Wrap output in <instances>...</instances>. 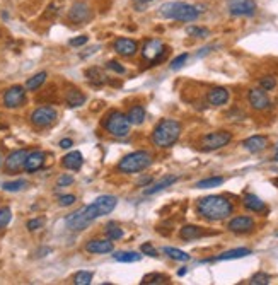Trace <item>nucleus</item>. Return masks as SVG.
<instances>
[{
	"instance_id": "nucleus-46",
	"label": "nucleus",
	"mask_w": 278,
	"mask_h": 285,
	"mask_svg": "<svg viewBox=\"0 0 278 285\" xmlns=\"http://www.w3.org/2000/svg\"><path fill=\"white\" fill-rule=\"evenodd\" d=\"M72 185H74V176H70V175H62L60 178L57 179V186H60V188L72 186Z\"/></svg>"
},
{
	"instance_id": "nucleus-47",
	"label": "nucleus",
	"mask_w": 278,
	"mask_h": 285,
	"mask_svg": "<svg viewBox=\"0 0 278 285\" xmlns=\"http://www.w3.org/2000/svg\"><path fill=\"white\" fill-rule=\"evenodd\" d=\"M140 251L144 253V255H147V256H150V258H157V249L154 248V246L150 244V242H145V244H142V248H140Z\"/></svg>"
},
{
	"instance_id": "nucleus-24",
	"label": "nucleus",
	"mask_w": 278,
	"mask_h": 285,
	"mask_svg": "<svg viewBox=\"0 0 278 285\" xmlns=\"http://www.w3.org/2000/svg\"><path fill=\"white\" fill-rule=\"evenodd\" d=\"M84 164V155L81 154L79 151H72L62 159V166L65 169H70V171H77V169L82 168Z\"/></svg>"
},
{
	"instance_id": "nucleus-54",
	"label": "nucleus",
	"mask_w": 278,
	"mask_h": 285,
	"mask_svg": "<svg viewBox=\"0 0 278 285\" xmlns=\"http://www.w3.org/2000/svg\"><path fill=\"white\" fill-rule=\"evenodd\" d=\"M186 272H188L186 268H181V270L178 272V275H179V277H185V275H186Z\"/></svg>"
},
{
	"instance_id": "nucleus-56",
	"label": "nucleus",
	"mask_w": 278,
	"mask_h": 285,
	"mask_svg": "<svg viewBox=\"0 0 278 285\" xmlns=\"http://www.w3.org/2000/svg\"><path fill=\"white\" fill-rule=\"evenodd\" d=\"M2 164H3V159H2V155H0V168H2Z\"/></svg>"
},
{
	"instance_id": "nucleus-51",
	"label": "nucleus",
	"mask_w": 278,
	"mask_h": 285,
	"mask_svg": "<svg viewBox=\"0 0 278 285\" xmlns=\"http://www.w3.org/2000/svg\"><path fill=\"white\" fill-rule=\"evenodd\" d=\"M152 183V176H144L138 179V186H149Z\"/></svg>"
},
{
	"instance_id": "nucleus-28",
	"label": "nucleus",
	"mask_w": 278,
	"mask_h": 285,
	"mask_svg": "<svg viewBox=\"0 0 278 285\" xmlns=\"http://www.w3.org/2000/svg\"><path fill=\"white\" fill-rule=\"evenodd\" d=\"M127 116H128L130 125H142L145 121V108L140 106V104H137V106L130 108Z\"/></svg>"
},
{
	"instance_id": "nucleus-36",
	"label": "nucleus",
	"mask_w": 278,
	"mask_h": 285,
	"mask_svg": "<svg viewBox=\"0 0 278 285\" xmlns=\"http://www.w3.org/2000/svg\"><path fill=\"white\" fill-rule=\"evenodd\" d=\"M169 279L162 273H150V275H145L142 279V284H147V285H159V284H168Z\"/></svg>"
},
{
	"instance_id": "nucleus-52",
	"label": "nucleus",
	"mask_w": 278,
	"mask_h": 285,
	"mask_svg": "<svg viewBox=\"0 0 278 285\" xmlns=\"http://www.w3.org/2000/svg\"><path fill=\"white\" fill-rule=\"evenodd\" d=\"M214 50V44H210V46H205L201 48V51H198V57H205L207 53H210V51Z\"/></svg>"
},
{
	"instance_id": "nucleus-32",
	"label": "nucleus",
	"mask_w": 278,
	"mask_h": 285,
	"mask_svg": "<svg viewBox=\"0 0 278 285\" xmlns=\"http://www.w3.org/2000/svg\"><path fill=\"white\" fill-rule=\"evenodd\" d=\"M164 255H168L171 260H176V262H190L191 260V256L188 255V253L185 251H181V249H178V248H171V246H166L164 249Z\"/></svg>"
},
{
	"instance_id": "nucleus-48",
	"label": "nucleus",
	"mask_w": 278,
	"mask_h": 285,
	"mask_svg": "<svg viewBox=\"0 0 278 285\" xmlns=\"http://www.w3.org/2000/svg\"><path fill=\"white\" fill-rule=\"evenodd\" d=\"M106 67L109 68V70L116 72V74H125V72H127V68H125L123 65H121L120 62H116V60H109L106 64Z\"/></svg>"
},
{
	"instance_id": "nucleus-58",
	"label": "nucleus",
	"mask_w": 278,
	"mask_h": 285,
	"mask_svg": "<svg viewBox=\"0 0 278 285\" xmlns=\"http://www.w3.org/2000/svg\"><path fill=\"white\" fill-rule=\"evenodd\" d=\"M277 236H278V234H277Z\"/></svg>"
},
{
	"instance_id": "nucleus-49",
	"label": "nucleus",
	"mask_w": 278,
	"mask_h": 285,
	"mask_svg": "<svg viewBox=\"0 0 278 285\" xmlns=\"http://www.w3.org/2000/svg\"><path fill=\"white\" fill-rule=\"evenodd\" d=\"M87 41H89L87 36H77V38H72V40L68 41V44L74 46V48H81V46H84Z\"/></svg>"
},
{
	"instance_id": "nucleus-14",
	"label": "nucleus",
	"mask_w": 278,
	"mask_h": 285,
	"mask_svg": "<svg viewBox=\"0 0 278 285\" xmlns=\"http://www.w3.org/2000/svg\"><path fill=\"white\" fill-rule=\"evenodd\" d=\"M65 225H67L70 231L81 232V231H84V229H87L89 225H91V220L86 217L84 208H79L77 212H72L70 215L65 217Z\"/></svg>"
},
{
	"instance_id": "nucleus-9",
	"label": "nucleus",
	"mask_w": 278,
	"mask_h": 285,
	"mask_svg": "<svg viewBox=\"0 0 278 285\" xmlns=\"http://www.w3.org/2000/svg\"><path fill=\"white\" fill-rule=\"evenodd\" d=\"M58 118V113L55 108L51 106H41L38 110H34L31 113V123L38 128H46L50 125H53Z\"/></svg>"
},
{
	"instance_id": "nucleus-57",
	"label": "nucleus",
	"mask_w": 278,
	"mask_h": 285,
	"mask_svg": "<svg viewBox=\"0 0 278 285\" xmlns=\"http://www.w3.org/2000/svg\"><path fill=\"white\" fill-rule=\"evenodd\" d=\"M275 149H278V144H277V147H275Z\"/></svg>"
},
{
	"instance_id": "nucleus-18",
	"label": "nucleus",
	"mask_w": 278,
	"mask_h": 285,
	"mask_svg": "<svg viewBox=\"0 0 278 285\" xmlns=\"http://www.w3.org/2000/svg\"><path fill=\"white\" fill-rule=\"evenodd\" d=\"M114 249L113 241L111 239H92L86 244V251L91 255H106Z\"/></svg>"
},
{
	"instance_id": "nucleus-27",
	"label": "nucleus",
	"mask_w": 278,
	"mask_h": 285,
	"mask_svg": "<svg viewBox=\"0 0 278 285\" xmlns=\"http://www.w3.org/2000/svg\"><path fill=\"white\" fill-rule=\"evenodd\" d=\"M201 236H203V231L198 225H193V224H188L185 227H181V231H179V238L183 241H193V239H198Z\"/></svg>"
},
{
	"instance_id": "nucleus-55",
	"label": "nucleus",
	"mask_w": 278,
	"mask_h": 285,
	"mask_svg": "<svg viewBox=\"0 0 278 285\" xmlns=\"http://www.w3.org/2000/svg\"><path fill=\"white\" fill-rule=\"evenodd\" d=\"M273 161H275V162H278V149L275 151V155H273Z\"/></svg>"
},
{
	"instance_id": "nucleus-41",
	"label": "nucleus",
	"mask_w": 278,
	"mask_h": 285,
	"mask_svg": "<svg viewBox=\"0 0 278 285\" xmlns=\"http://www.w3.org/2000/svg\"><path fill=\"white\" fill-rule=\"evenodd\" d=\"M10 220H12V212H10V208L2 207L0 208V231H2L3 227H7Z\"/></svg>"
},
{
	"instance_id": "nucleus-40",
	"label": "nucleus",
	"mask_w": 278,
	"mask_h": 285,
	"mask_svg": "<svg viewBox=\"0 0 278 285\" xmlns=\"http://www.w3.org/2000/svg\"><path fill=\"white\" fill-rule=\"evenodd\" d=\"M259 88L265 89V91H273L277 88V79L272 75H265V77L259 79Z\"/></svg>"
},
{
	"instance_id": "nucleus-4",
	"label": "nucleus",
	"mask_w": 278,
	"mask_h": 285,
	"mask_svg": "<svg viewBox=\"0 0 278 285\" xmlns=\"http://www.w3.org/2000/svg\"><path fill=\"white\" fill-rule=\"evenodd\" d=\"M152 164V155L147 151H135L131 154L125 155L118 162V171L123 175H133V173L145 171Z\"/></svg>"
},
{
	"instance_id": "nucleus-6",
	"label": "nucleus",
	"mask_w": 278,
	"mask_h": 285,
	"mask_svg": "<svg viewBox=\"0 0 278 285\" xmlns=\"http://www.w3.org/2000/svg\"><path fill=\"white\" fill-rule=\"evenodd\" d=\"M104 128L113 137L123 138L130 133V121L127 114H123L121 111H111L104 120Z\"/></svg>"
},
{
	"instance_id": "nucleus-25",
	"label": "nucleus",
	"mask_w": 278,
	"mask_h": 285,
	"mask_svg": "<svg viewBox=\"0 0 278 285\" xmlns=\"http://www.w3.org/2000/svg\"><path fill=\"white\" fill-rule=\"evenodd\" d=\"M251 249L249 248H235V249H229V251L220 253L218 256H215L214 262H227V260H239L244 258V256L251 255Z\"/></svg>"
},
{
	"instance_id": "nucleus-2",
	"label": "nucleus",
	"mask_w": 278,
	"mask_h": 285,
	"mask_svg": "<svg viewBox=\"0 0 278 285\" xmlns=\"http://www.w3.org/2000/svg\"><path fill=\"white\" fill-rule=\"evenodd\" d=\"M181 132L183 127L178 120L164 118L155 125L154 132H152V144L159 149H169L179 140Z\"/></svg>"
},
{
	"instance_id": "nucleus-19",
	"label": "nucleus",
	"mask_w": 278,
	"mask_h": 285,
	"mask_svg": "<svg viewBox=\"0 0 278 285\" xmlns=\"http://www.w3.org/2000/svg\"><path fill=\"white\" fill-rule=\"evenodd\" d=\"M242 147L248 152H251V154H258V152H263L268 147V138L265 135H253V137L246 138L242 142Z\"/></svg>"
},
{
	"instance_id": "nucleus-35",
	"label": "nucleus",
	"mask_w": 278,
	"mask_h": 285,
	"mask_svg": "<svg viewBox=\"0 0 278 285\" xmlns=\"http://www.w3.org/2000/svg\"><path fill=\"white\" fill-rule=\"evenodd\" d=\"M106 236L111 241H120V239L123 238V229H121L116 222H109V224L106 225Z\"/></svg>"
},
{
	"instance_id": "nucleus-42",
	"label": "nucleus",
	"mask_w": 278,
	"mask_h": 285,
	"mask_svg": "<svg viewBox=\"0 0 278 285\" xmlns=\"http://www.w3.org/2000/svg\"><path fill=\"white\" fill-rule=\"evenodd\" d=\"M270 275L268 273H265V272H259V273H256V275H253L251 277V280H249V284L251 285H268L270 284Z\"/></svg>"
},
{
	"instance_id": "nucleus-26",
	"label": "nucleus",
	"mask_w": 278,
	"mask_h": 285,
	"mask_svg": "<svg viewBox=\"0 0 278 285\" xmlns=\"http://www.w3.org/2000/svg\"><path fill=\"white\" fill-rule=\"evenodd\" d=\"M65 101L70 108H81L82 104H86V94L79 89H68L65 94Z\"/></svg>"
},
{
	"instance_id": "nucleus-38",
	"label": "nucleus",
	"mask_w": 278,
	"mask_h": 285,
	"mask_svg": "<svg viewBox=\"0 0 278 285\" xmlns=\"http://www.w3.org/2000/svg\"><path fill=\"white\" fill-rule=\"evenodd\" d=\"M92 279H94V273L92 272H86V270H81V272L75 273L74 284L75 285H91Z\"/></svg>"
},
{
	"instance_id": "nucleus-29",
	"label": "nucleus",
	"mask_w": 278,
	"mask_h": 285,
	"mask_svg": "<svg viewBox=\"0 0 278 285\" xmlns=\"http://www.w3.org/2000/svg\"><path fill=\"white\" fill-rule=\"evenodd\" d=\"M113 258L120 263H137L142 260V255L137 251H116Z\"/></svg>"
},
{
	"instance_id": "nucleus-37",
	"label": "nucleus",
	"mask_w": 278,
	"mask_h": 285,
	"mask_svg": "<svg viewBox=\"0 0 278 285\" xmlns=\"http://www.w3.org/2000/svg\"><path fill=\"white\" fill-rule=\"evenodd\" d=\"M27 186V181L26 179H16V181H9V183H3L2 185V190L3 191H10V193H16V191H21Z\"/></svg>"
},
{
	"instance_id": "nucleus-10",
	"label": "nucleus",
	"mask_w": 278,
	"mask_h": 285,
	"mask_svg": "<svg viewBox=\"0 0 278 285\" xmlns=\"http://www.w3.org/2000/svg\"><path fill=\"white\" fill-rule=\"evenodd\" d=\"M229 14L234 17H251L256 14L255 0H227Z\"/></svg>"
},
{
	"instance_id": "nucleus-16",
	"label": "nucleus",
	"mask_w": 278,
	"mask_h": 285,
	"mask_svg": "<svg viewBox=\"0 0 278 285\" xmlns=\"http://www.w3.org/2000/svg\"><path fill=\"white\" fill-rule=\"evenodd\" d=\"M248 101H249V104H251L253 110H256V111L266 110V108H270V104H272V101H270L266 91L261 88L251 89L248 94Z\"/></svg>"
},
{
	"instance_id": "nucleus-12",
	"label": "nucleus",
	"mask_w": 278,
	"mask_h": 285,
	"mask_svg": "<svg viewBox=\"0 0 278 285\" xmlns=\"http://www.w3.org/2000/svg\"><path fill=\"white\" fill-rule=\"evenodd\" d=\"M26 101V88L22 86H12L3 92V106L14 110V108H19Z\"/></svg>"
},
{
	"instance_id": "nucleus-31",
	"label": "nucleus",
	"mask_w": 278,
	"mask_h": 285,
	"mask_svg": "<svg viewBox=\"0 0 278 285\" xmlns=\"http://www.w3.org/2000/svg\"><path fill=\"white\" fill-rule=\"evenodd\" d=\"M225 179L222 176H214V178H207V179H201L194 185V188L198 190H208V188H217V186L224 185Z\"/></svg>"
},
{
	"instance_id": "nucleus-11",
	"label": "nucleus",
	"mask_w": 278,
	"mask_h": 285,
	"mask_svg": "<svg viewBox=\"0 0 278 285\" xmlns=\"http://www.w3.org/2000/svg\"><path fill=\"white\" fill-rule=\"evenodd\" d=\"M91 19H92V10L89 7V3L86 2H75L70 7V10H68V21L77 24V26L87 24Z\"/></svg>"
},
{
	"instance_id": "nucleus-50",
	"label": "nucleus",
	"mask_w": 278,
	"mask_h": 285,
	"mask_svg": "<svg viewBox=\"0 0 278 285\" xmlns=\"http://www.w3.org/2000/svg\"><path fill=\"white\" fill-rule=\"evenodd\" d=\"M58 145H60L62 149H70L72 145H74V140H72V138H62Z\"/></svg>"
},
{
	"instance_id": "nucleus-44",
	"label": "nucleus",
	"mask_w": 278,
	"mask_h": 285,
	"mask_svg": "<svg viewBox=\"0 0 278 285\" xmlns=\"http://www.w3.org/2000/svg\"><path fill=\"white\" fill-rule=\"evenodd\" d=\"M44 217H36V219H31L29 222L26 224V227H27V231L29 232H34V231H38V229H41L44 225Z\"/></svg>"
},
{
	"instance_id": "nucleus-5",
	"label": "nucleus",
	"mask_w": 278,
	"mask_h": 285,
	"mask_svg": "<svg viewBox=\"0 0 278 285\" xmlns=\"http://www.w3.org/2000/svg\"><path fill=\"white\" fill-rule=\"evenodd\" d=\"M116 205H118L116 197H113V195H103V197H97L91 205H86L82 208H84L86 217L91 222H94L96 219L103 217V215L111 214L116 208Z\"/></svg>"
},
{
	"instance_id": "nucleus-33",
	"label": "nucleus",
	"mask_w": 278,
	"mask_h": 285,
	"mask_svg": "<svg viewBox=\"0 0 278 285\" xmlns=\"http://www.w3.org/2000/svg\"><path fill=\"white\" fill-rule=\"evenodd\" d=\"M46 77H48L46 72H40V74L33 75V77H31V79H27V82H26V89H27V91H36V89H40L41 86L44 84V81H46Z\"/></svg>"
},
{
	"instance_id": "nucleus-7",
	"label": "nucleus",
	"mask_w": 278,
	"mask_h": 285,
	"mask_svg": "<svg viewBox=\"0 0 278 285\" xmlns=\"http://www.w3.org/2000/svg\"><path fill=\"white\" fill-rule=\"evenodd\" d=\"M168 53H169V48L161 40H149L142 46V57L150 65H157L161 62H164Z\"/></svg>"
},
{
	"instance_id": "nucleus-3",
	"label": "nucleus",
	"mask_w": 278,
	"mask_h": 285,
	"mask_svg": "<svg viewBox=\"0 0 278 285\" xmlns=\"http://www.w3.org/2000/svg\"><path fill=\"white\" fill-rule=\"evenodd\" d=\"M159 14L166 19L179 21V22H193L200 16V10L196 5H191L186 2H168L161 5Z\"/></svg>"
},
{
	"instance_id": "nucleus-43",
	"label": "nucleus",
	"mask_w": 278,
	"mask_h": 285,
	"mask_svg": "<svg viewBox=\"0 0 278 285\" xmlns=\"http://www.w3.org/2000/svg\"><path fill=\"white\" fill-rule=\"evenodd\" d=\"M188 58H190V55L188 53H181L179 57H176L174 60L171 62V70H179V68H183L188 62Z\"/></svg>"
},
{
	"instance_id": "nucleus-21",
	"label": "nucleus",
	"mask_w": 278,
	"mask_h": 285,
	"mask_svg": "<svg viewBox=\"0 0 278 285\" xmlns=\"http://www.w3.org/2000/svg\"><path fill=\"white\" fill-rule=\"evenodd\" d=\"M229 97H231V94L225 88H214L208 91L207 101L210 106H224V104H227Z\"/></svg>"
},
{
	"instance_id": "nucleus-8",
	"label": "nucleus",
	"mask_w": 278,
	"mask_h": 285,
	"mask_svg": "<svg viewBox=\"0 0 278 285\" xmlns=\"http://www.w3.org/2000/svg\"><path fill=\"white\" fill-rule=\"evenodd\" d=\"M232 140V133L227 130L210 132L201 138V149L203 151H218V149L229 145Z\"/></svg>"
},
{
	"instance_id": "nucleus-34",
	"label": "nucleus",
	"mask_w": 278,
	"mask_h": 285,
	"mask_svg": "<svg viewBox=\"0 0 278 285\" xmlns=\"http://www.w3.org/2000/svg\"><path fill=\"white\" fill-rule=\"evenodd\" d=\"M65 0H53V2L50 3V5L46 7V10H44V19H55V17L60 14L62 7H64Z\"/></svg>"
},
{
	"instance_id": "nucleus-1",
	"label": "nucleus",
	"mask_w": 278,
	"mask_h": 285,
	"mask_svg": "<svg viewBox=\"0 0 278 285\" xmlns=\"http://www.w3.org/2000/svg\"><path fill=\"white\" fill-rule=\"evenodd\" d=\"M196 212L200 217L210 222H218L231 217L234 212V205L222 195H210V197L200 198L196 203Z\"/></svg>"
},
{
	"instance_id": "nucleus-45",
	"label": "nucleus",
	"mask_w": 278,
	"mask_h": 285,
	"mask_svg": "<svg viewBox=\"0 0 278 285\" xmlns=\"http://www.w3.org/2000/svg\"><path fill=\"white\" fill-rule=\"evenodd\" d=\"M75 201H77V197H75V195H62V197L58 198V205H62V207H70Z\"/></svg>"
},
{
	"instance_id": "nucleus-39",
	"label": "nucleus",
	"mask_w": 278,
	"mask_h": 285,
	"mask_svg": "<svg viewBox=\"0 0 278 285\" xmlns=\"http://www.w3.org/2000/svg\"><path fill=\"white\" fill-rule=\"evenodd\" d=\"M186 34L193 38H207L210 34V31L207 27H200V26H190L186 27Z\"/></svg>"
},
{
	"instance_id": "nucleus-22",
	"label": "nucleus",
	"mask_w": 278,
	"mask_h": 285,
	"mask_svg": "<svg viewBox=\"0 0 278 285\" xmlns=\"http://www.w3.org/2000/svg\"><path fill=\"white\" fill-rule=\"evenodd\" d=\"M178 176L174 175H168L164 176L162 179H159L157 183H154V185H149V188L144 190V195H147V197H150V195H155L159 193V191H164L166 188H169V186H172L176 181H178Z\"/></svg>"
},
{
	"instance_id": "nucleus-20",
	"label": "nucleus",
	"mask_w": 278,
	"mask_h": 285,
	"mask_svg": "<svg viewBox=\"0 0 278 285\" xmlns=\"http://www.w3.org/2000/svg\"><path fill=\"white\" fill-rule=\"evenodd\" d=\"M44 159H46V154H44L43 151L31 152V154H27V157H26V162H24V169H26L29 175H31V173L40 171V169L43 168V164H44Z\"/></svg>"
},
{
	"instance_id": "nucleus-15",
	"label": "nucleus",
	"mask_w": 278,
	"mask_h": 285,
	"mask_svg": "<svg viewBox=\"0 0 278 285\" xmlns=\"http://www.w3.org/2000/svg\"><path fill=\"white\" fill-rule=\"evenodd\" d=\"M29 152L26 149H19V151H14L12 154H9V157L3 162V168H5L7 173L14 175V173L21 171L24 168V162H26V157Z\"/></svg>"
},
{
	"instance_id": "nucleus-53",
	"label": "nucleus",
	"mask_w": 278,
	"mask_h": 285,
	"mask_svg": "<svg viewBox=\"0 0 278 285\" xmlns=\"http://www.w3.org/2000/svg\"><path fill=\"white\" fill-rule=\"evenodd\" d=\"M135 5H147L149 2H154V0H133Z\"/></svg>"
},
{
	"instance_id": "nucleus-13",
	"label": "nucleus",
	"mask_w": 278,
	"mask_h": 285,
	"mask_svg": "<svg viewBox=\"0 0 278 285\" xmlns=\"http://www.w3.org/2000/svg\"><path fill=\"white\" fill-rule=\"evenodd\" d=\"M256 227V222L249 215H237V217L231 219L227 224V229L234 234H248Z\"/></svg>"
},
{
	"instance_id": "nucleus-30",
	"label": "nucleus",
	"mask_w": 278,
	"mask_h": 285,
	"mask_svg": "<svg viewBox=\"0 0 278 285\" xmlns=\"http://www.w3.org/2000/svg\"><path fill=\"white\" fill-rule=\"evenodd\" d=\"M86 75H87V81L91 82L92 86H101L106 82V75H104V72L97 67L89 68V70L86 72Z\"/></svg>"
},
{
	"instance_id": "nucleus-17",
	"label": "nucleus",
	"mask_w": 278,
	"mask_h": 285,
	"mask_svg": "<svg viewBox=\"0 0 278 285\" xmlns=\"http://www.w3.org/2000/svg\"><path fill=\"white\" fill-rule=\"evenodd\" d=\"M114 51L121 57H133L138 51V44L135 40H128V38H120V40L114 41L113 44Z\"/></svg>"
},
{
	"instance_id": "nucleus-23",
	"label": "nucleus",
	"mask_w": 278,
	"mask_h": 285,
	"mask_svg": "<svg viewBox=\"0 0 278 285\" xmlns=\"http://www.w3.org/2000/svg\"><path fill=\"white\" fill-rule=\"evenodd\" d=\"M242 205H244V207L248 208L249 212H255V214H263V212H268V207H266L265 201H263L259 197H256V195H253V193L246 195L244 200H242Z\"/></svg>"
}]
</instances>
